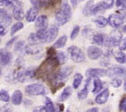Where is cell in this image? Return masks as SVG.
Segmentation results:
<instances>
[{
  "label": "cell",
  "instance_id": "cell-1",
  "mask_svg": "<svg viewBox=\"0 0 126 112\" xmlns=\"http://www.w3.org/2000/svg\"><path fill=\"white\" fill-rule=\"evenodd\" d=\"M59 65L57 56L47 57V59L35 70L34 78L50 82L53 80Z\"/></svg>",
  "mask_w": 126,
  "mask_h": 112
},
{
  "label": "cell",
  "instance_id": "cell-2",
  "mask_svg": "<svg viewBox=\"0 0 126 112\" xmlns=\"http://www.w3.org/2000/svg\"><path fill=\"white\" fill-rule=\"evenodd\" d=\"M71 17V7L67 3H64L55 14V21L59 26L66 24Z\"/></svg>",
  "mask_w": 126,
  "mask_h": 112
},
{
  "label": "cell",
  "instance_id": "cell-3",
  "mask_svg": "<svg viewBox=\"0 0 126 112\" xmlns=\"http://www.w3.org/2000/svg\"><path fill=\"white\" fill-rule=\"evenodd\" d=\"M126 22V12H118L116 14H112L109 16L108 23L113 28L118 29Z\"/></svg>",
  "mask_w": 126,
  "mask_h": 112
},
{
  "label": "cell",
  "instance_id": "cell-4",
  "mask_svg": "<svg viewBox=\"0 0 126 112\" xmlns=\"http://www.w3.org/2000/svg\"><path fill=\"white\" fill-rule=\"evenodd\" d=\"M73 72V68L71 66H65L63 68L60 69L57 71L55 75L53 78V80L51 82H64L68 79V78L71 75V73Z\"/></svg>",
  "mask_w": 126,
  "mask_h": 112
},
{
  "label": "cell",
  "instance_id": "cell-5",
  "mask_svg": "<svg viewBox=\"0 0 126 112\" xmlns=\"http://www.w3.org/2000/svg\"><path fill=\"white\" fill-rule=\"evenodd\" d=\"M68 54L71 60L76 63H82L85 60L86 55L82 50L76 46H71L68 48Z\"/></svg>",
  "mask_w": 126,
  "mask_h": 112
},
{
  "label": "cell",
  "instance_id": "cell-6",
  "mask_svg": "<svg viewBox=\"0 0 126 112\" xmlns=\"http://www.w3.org/2000/svg\"><path fill=\"white\" fill-rule=\"evenodd\" d=\"M25 92L32 96H44L46 94V89L41 84H32L25 87Z\"/></svg>",
  "mask_w": 126,
  "mask_h": 112
},
{
  "label": "cell",
  "instance_id": "cell-7",
  "mask_svg": "<svg viewBox=\"0 0 126 112\" xmlns=\"http://www.w3.org/2000/svg\"><path fill=\"white\" fill-rule=\"evenodd\" d=\"M107 75L111 78H118L126 75V69L119 66H114L107 70Z\"/></svg>",
  "mask_w": 126,
  "mask_h": 112
},
{
  "label": "cell",
  "instance_id": "cell-8",
  "mask_svg": "<svg viewBox=\"0 0 126 112\" xmlns=\"http://www.w3.org/2000/svg\"><path fill=\"white\" fill-rule=\"evenodd\" d=\"M59 33L58 27L53 25L47 30L46 32V40L45 43H51L55 40Z\"/></svg>",
  "mask_w": 126,
  "mask_h": 112
},
{
  "label": "cell",
  "instance_id": "cell-9",
  "mask_svg": "<svg viewBox=\"0 0 126 112\" xmlns=\"http://www.w3.org/2000/svg\"><path fill=\"white\" fill-rule=\"evenodd\" d=\"M87 54L88 57L91 60H96L101 57L102 55V50L95 46H91L88 47L87 50Z\"/></svg>",
  "mask_w": 126,
  "mask_h": 112
},
{
  "label": "cell",
  "instance_id": "cell-10",
  "mask_svg": "<svg viewBox=\"0 0 126 112\" xmlns=\"http://www.w3.org/2000/svg\"><path fill=\"white\" fill-rule=\"evenodd\" d=\"M110 37L111 47H116L119 45L122 39V33L119 30H114L111 32Z\"/></svg>",
  "mask_w": 126,
  "mask_h": 112
},
{
  "label": "cell",
  "instance_id": "cell-11",
  "mask_svg": "<svg viewBox=\"0 0 126 112\" xmlns=\"http://www.w3.org/2000/svg\"><path fill=\"white\" fill-rule=\"evenodd\" d=\"M86 75L88 77H100L107 75V70L104 69L90 68L86 72Z\"/></svg>",
  "mask_w": 126,
  "mask_h": 112
},
{
  "label": "cell",
  "instance_id": "cell-12",
  "mask_svg": "<svg viewBox=\"0 0 126 112\" xmlns=\"http://www.w3.org/2000/svg\"><path fill=\"white\" fill-rule=\"evenodd\" d=\"M12 55L6 49H0V65L5 66L11 61Z\"/></svg>",
  "mask_w": 126,
  "mask_h": 112
},
{
  "label": "cell",
  "instance_id": "cell-13",
  "mask_svg": "<svg viewBox=\"0 0 126 112\" xmlns=\"http://www.w3.org/2000/svg\"><path fill=\"white\" fill-rule=\"evenodd\" d=\"M43 50V47L40 44H29L28 45L25 46V52L29 55H35L39 54Z\"/></svg>",
  "mask_w": 126,
  "mask_h": 112
},
{
  "label": "cell",
  "instance_id": "cell-14",
  "mask_svg": "<svg viewBox=\"0 0 126 112\" xmlns=\"http://www.w3.org/2000/svg\"><path fill=\"white\" fill-rule=\"evenodd\" d=\"M61 0H42L41 7H43L45 9H53L57 6L61 5Z\"/></svg>",
  "mask_w": 126,
  "mask_h": 112
},
{
  "label": "cell",
  "instance_id": "cell-15",
  "mask_svg": "<svg viewBox=\"0 0 126 112\" xmlns=\"http://www.w3.org/2000/svg\"><path fill=\"white\" fill-rule=\"evenodd\" d=\"M48 25V19L47 16L42 15L37 17L35 21V28L39 29H47Z\"/></svg>",
  "mask_w": 126,
  "mask_h": 112
},
{
  "label": "cell",
  "instance_id": "cell-16",
  "mask_svg": "<svg viewBox=\"0 0 126 112\" xmlns=\"http://www.w3.org/2000/svg\"><path fill=\"white\" fill-rule=\"evenodd\" d=\"M110 96V91L108 88L105 89L104 90L96 96L95 98V102L98 104H104L108 101Z\"/></svg>",
  "mask_w": 126,
  "mask_h": 112
},
{
  "label": "cell",
  "instance_id": "cell-17",
  "mask_svg": "<svg viewBox=\"0 0 126 112\" xmlns=\"http://www.w3.org/2000/svg\"><path fill=\"white\" fill-rule=\"evenodd\" d=\"M91 77H88V79H87L86 81V83H85L84 87L82 90L80 91L78 93V98L80 100H83V99H85L88 97V92H89V87H90V82H91Z\"/></svg>",
  "mask_w": 126,
  "mask_h": 112
},
{
  "label": "cell",
  "instance_id": "cell-18",
  "mask_svg": "<svg viewBox=\"0 0 126 112\" xmlns=\"http://www.w3.org/2000/svg\"><path fill=\"white\" fill-rule=\"evenodd\" d=\"M0 19L7 25H10L12 21V16L4 8H0Z\"/></svg>",
  "mask_w": 126,
  "mask_h": 112
},
{
  "label": "cell",
  "instance_id": "cell-19",
  "mask_svg": "<svg viewBox=\"0 0 126 112\" xmlns=\"http://www.w3.org/2000/svg\"><path fill=\"white\" fill-rule=\"evenodd\" d=\"M37 14H38V8L35 7H32L28 10L27 15H26L27 21L29 23L34 21L36 19Z\"/></svg>",
  "mask_w": 126,
  "mask_h": 112
},
{
  "label": "cell",
  "instance_id": "cell-20",
  "mask_svg": "<svg viewBox=\"0 0 126 112\" xmlns=\"http://www.w3.org/2000/svg\"><path fill=\"white\" fill-rule=\"evenodd\" d=\"M23 100V94L20 90H16L12 96V102L14 105L18 106L21 104Z\"/></svg>",
  "mask_w": 126,
  "mask_h": 112
},
{
  "label": "cell",
  "instance_id": "cell-21",
  "mask_svg": "<svg viewBox=\"0 0 126 112\" xmlns=\"http://www.w3.org/2000/svg\"><path fill=\"white\" fill-rule=\"evenodd\" d=\"M72 94V88L70 86H67L64 89L63 92L61 94V96L59 97L58 100L60 102H64L71 96Z\"/></svg>",
  "mask_w": 126,
  "mask_h": 112
},
{
  "label": "cell",
  "instance_id": "cell-22",
  "mask_svg": "<svg viewBox=\"0 0 126 112\" xmlns=\"http://www.w3.org/2000/svg\"><path fill=\"white\" fill-rule=\"evenodd\" d=\"M13 17L16 20L21 21L23 19L25 13L21 7H17L14 8Z\"/></svg>",
  "mask_w": 126,
  "mask_h": 112
},
{
  "label": "cell",
  "instance_id": "cell-23",
  "mask_svg": "<svg viewBox=\"0 0 126 112\" xmlns=\"http://www.w3.org/2000/svg\"><path fill=\"white\" fill-rule=\"evenodd\" d=\"M93 83H94V88H93V90H92V93L94 94H98V92L102 89V82L100 80V79H99V77H95Z\"/></svg>",
  "mask_w": 126,
  "mask_h": 112
},
{
  "label": "cell",
  "instance_id": "cell-24",
  "mask_svg": "<svg viewBox=\"0 0 126 112\" xmlns=\"http://www.w3.org/2000/svg\"><path fill=\"white\" fill-rule=\"evenodd\" d=\"M114 58L118 63L124 64L126 63V55L122 51H116L114 53Z\"/></svg>",
  "mask_w": 126,
  "mask_h": 112
},
{
  "label": "cell",
  "instance_id": "cell-25",
  "mask_svg": "<svg viewBox=\"0 0 126 112\" xmlns=\"http://www.w3.org/2000/svg\"><path fill=\"white\" fill-rule=\"evenodd\" d=\"M67 39H68V37L66 35H63L53 44V47L55 48H62L66 45Z\"/></svg>",
  "mask_w": 126,
  "mask_h": 112
},
{
  "label": "cell",
  "instance_id": "cell-26",
  "mask_svg": "<svg viewBox=\"0 0 126 112\" xmlns=\"http://www.w3.org/2000/svg\"><path fill=\"white\" fill-rule=\"evenodd\" d=\"M4 5L14 8L17 7H21V2L20 0H4Z\"/></svg>",
  "mask_w": 126,
  "mask_h": 112
},
{
  "label": "cell",
  "instance_id": "cell-27",
  "mask_svg": "<svg viewBox=\"0 0 126 112\" xmlns=\"http://www.w3.org/2000/svg\"><path fill=\"white\" fill-rule=\"evenodd\" d=\"M94 22L96 26L100 28H104L108 25V20L106 17L103 16H99L94 20Z\"/></svg>",
  "mask_w": 126,
  "mask_h": 112
},
{
  "label": "cell",
  "instance_id": "cell-28",
  "mask_svg": "<svg viewBox=\"0 0 126 112\" xmlns=\"http://www.w3.org/2000/svg\"><path fill=\"white\" fill-rule=\"evenodd\" d=\"M83 79V76L80 74H76L74 75V79L73 82V87L74 89H77L80 85Z\"/></svg>",
  "mask_w": 126,
  "mask_h": 112
},
{
  "label": "cell",
  "instance_id": "cell-29",
  "mask_svg": "<svg viewBox=\"0 0 126 112\" xmlns=\"http://www.w3.org/2000/svg\"><path fill=\"white\" fill-rule=\"evenodd\" d=\"M45 109L46 112H55V109L53 102L51 101V99L49 97H47L45 99Z\"/></svg>",
  "mask_w": 126,
  "mask_h": 112
},
{
  "label": "cell",
  "instance_id": "cell-30",
  "mask_svg": "<svg viewBox=\"0 0 126 112\" xmlns=\"http://www.w3.org/2000/svg\"><path fill=\"white\" fill-rule=\"evenodd\" d=\"M93 4H94V1L93 0H89L86 3L82 10V13L85 16H88L90 15V10H91V7L93 6Z\"/></svg>",
  "mask_w": 126,
  "mask_h": 112
},
{
  "label": "cell",
  "instance_id": "cell-31",
  "mask_svg": "<svg viewBox=\"0 0 126 112\" xmlns=\"http://www.w3.org/2000/svg\"><path fill=\"white\" fill-rule=\"evenodd\" d=\"M24 25L22 22H17L16 23H15L13 25L11 28V30H10V35L13 36L17 32H18L19 30H21L23 29Z\"/></svg>",
  "mask_w": 126,
  "mask_h": 112
},
{
  "label": "cell",
  "instance_id": "cell-32",
  "mask_svg": "<svg viewBox=\"0 0 126 112\" xmlns=\"http://www.w3.org/2000/svg\"><path fill=\"white\" fill-rule=\"evenodd\" d=\"M51 91L52 94H55V92L57 90H59V89L62 88L64 86V82H51Z\"/></svg>",
  "mask_w": 126,
  "mask_h": 112
},
{
  "label": "cell",
  "instance_id": "cell-33",
  "mask_svg": "<svg viewBox=\"0 0 126 112\" xmlns=\"http://www.w3.org/2000/svg\"><path fill=\"white\" fill-rule=\"evenodd\" d=\"M57 58L58 59L60 64H64L67 61V59H68L66 54L64 52H62V51L57 52Z\"/></svg>",
  "mask_w": 126,
  "mask_h": 112
},
{
  "label": "cell",
  "instance_id": "cell-34",
  "mask_svg": "<svg viewBox=\"0 0 126 112\" xmlns=\"http://www.w3.org/2000/svg\"><path fill=\"white\" fill-rule=\"evenodd\" d=\"M102 10H104V9H103L100 2L95 4V5L93 4V6L91 7V10H90V15H95Z\"/></svg>",
  "mask_w": 126,
  "mask_h": 112
},
{
  "label": "cell",
  "instance_id": "cell-35",
  "mask_svg": "<svg viewBox=\"0 0 126 112\" xmlns=\"http://www.w3.org/2000/svg\"><path fill=\"white\" fill-rule=\"evenodd\" d=\"M82 35L84 38L89 39L93 37V35H94V32L90 28H85L84 29H83L82 32Z\"/></svg>",
  "mask_w": 126,
  "mask_h": 112
},
{
  "label": "cell",
  "instance_id": "cell-36",
  "mask_svg": "<svg viewBox=\"0 0 126 112\" xmlns=\"http://www.w3.org/2000/svg\"><path fill=\"white\" fill-rule=\"evenodd\" d=\"M104 10L105 9H110L112 8L114 5V0H103L100 2Z\"/></svg>",
  "mask_w": 126,
  "mask_h": 112
},
{
  "label": "cell",
  "instance_id": "cell-37",
  "mask_svg": "<svg viewBox=\"0 0 126 112\" xmlns=\"http://www.w3.org/2000/svg\"><path fill=\"white\" fill-rule=\"evenodd\" d=\"M10 100V96L8 92L5 90H0V100L3 102H7Z\"/></svg>",
  "mask_w": 126,
  "mask_h": 112
},
{
  "label": "cell",
  "instance_id": "cell-38",
  "mask_svg": "<svg viewBox=\"0 0 126 112\" xmlns=\"http://www.w3.org/2000/svg\"><path fill=\"white\" fill-rule=\"evenodd\" d=\"M25 43L24 41H19L16 42L14 45V50L16 52H21L25 50Z\"/></svg>",
  "mask_w": 126,
  "mask_h": 112
},
{
  "label": "cell",
  "instance_id": "cell-39",
  "mask_svg": "<svg viewBox=\"0 0 126 112\" xmlns=\"http://www.w3.org/2000/svg\"><path fill=\"white\" fill-rule=\"evenodd\" d=\"M28 40L29 44H39L40 43L38 38L37 37L36 34L34 33H30L29 37H28Z\"/></svg>",
  "mask_w": 126,
  "mask_h": 112
},
{
  "label": "cell",
  "instance_id": "cell-40",
  "mask_svg": "<svg viewBox=\"0 0 126 112\" xmlns=\"http://www.w3.org/2000/svg\"><path fill=\"white\" fill-rule=\"evenodd\" d=\"M80 32V27L78 25H75V27H73V29L70 35V38L71 39H75L77 37V36L79 35V33Z\"/></svg>",
  "mask_w": 126,
  "mask_h": 112
},
{
  "label": "cell",
  "instance_id": "cell-41",
  "mask_svg": "<svg viewBox=\"0 0 126 112\" xmlns=\"http://www.w3.org/2000/svg\"><path fill=\"white\" fill-rule=\"evenodd\" d=\"M116 6L120 10H126V0H116Z\"/></svg>",
  "mask_w": 126,
  "mask_h": 112
},
{
  "label": "cell",
  "instance_id": "cell-42",
  "mask_svg": "<svg viewBox=\"0 0 126 112\" xmlns=\"http://www.w3.org/2000/svg\"><path fill=\"white\" fill-rule=\"evenodd\" d=\"M122 81L121 79H119L118 78H114L111 81V86L113 87L116 88H119L122 85Z\"/></svg>",
  "mask_w": 126,
  "mask_h": 112
},
{
  "label": "cell",
  "instance_id": "cell-43",
  "mask_svg": "<svg viewBox=\"0 0 126 112\" xmlns=\"http://www.w3.org/2000/svg\"><path fill=\"white\" fill-rule=\"evenodd\" d=\"M120 110L122 112H126V96L121 99L119 104Z\"/></svg>",
  "mask_w": 126,
  "mask_h": 112
},
{
  "label": "cell",
  "instance_id": "cell-44",
  "mask_svg": "<svg viewBox=\"0 0 126 112\" xmlns=\"http://www.w3.org/2000/svg\"><path fill=\"white\" fill-rule=\"evenodd\" d=\"M47 57H55L57 56V52L55 50V48L50 47L47 50Z\"/></svg>",
  "mask_w": 126,
  "mask_h": 112
},
{
  "label": "cell",
  "instance_id": "cell-45",
  "mask_svg": "<svg viewBox=\"0 0 126 112\" xmlns=\"http://www.w3.org/2000/svg\"><path fill=\"white\" fill-rule=\"evenodd\" d=\"M119 49L121 51L126 50V37L122 39L119 44Z\"/></svg>",
  "mask_w": 126,
  "mask_h": 112
},
{
  "label": "cell",
  "instance_id": "cell-46",
  "mask_svg": "<svg viewBox=\"0 0 126 112\" xmlns=\"http://www.w3.org/2000/svg\"><path fill=\"white\" fill-rule=\"evenodd\" d=\"M7 33V30L6 29V27H5V25H3V23L0 22V35L3 36L6 33Z\"/></svg>",
  "mask_w": 126,
  "mask_h": 112
},
{
  "label": "cell",
  "instance_id": "cell-47",
  "mask_svg": "<svg viewBox=\"0 0 126 112\" xmlns=\"http://www.w3.org/2000/svg\"><path fill=\"white\" fill-rule=\"evenodd\" d=\"M42 0H30V3L32 5H33V7L39 8H41V5Z\"/></svg>",
  "mask_w": 126,
  "mask_h": 112
},
{
  "label": "cell",
  "instance_id": "cell-48",
  "mask_svg": "<svg viewBox=\"0 0 126 112\" xmlns=\"http://www.w3.org/2000/svg\"><path fill=\"white\" fill-rule=\"evenodd\" d=\"M17 37H18L17 36V37H12V38L10 40H9L8 42H7V44H6V47H11V46H12V45L14 44V43H15L17 39Z\"/></svg>",
  "mask_w": 126,
  "mask_h": 112
},
{
  "label": "cell",
  "instance_id": "cell-49",
  "mask_svg": "<svg viewBox=\"0 0 126 112\" xmlns=\"http://www.w3.org/2000/svg\"><path fill=\"white\" fill-rule=\"evenodd\" d=\"M33 112H46V109L45 106H38L33 109Z\"/></svg>",
  "mask_w": 126,
  "mask_h": 112
},
{
  "label": "cell",
  "instance_id": "cell-50",
  "mask_svg": "<svg viewBox=\"0 0 126 112\" xmlns=\"http://www.w3.org/2000/svg\"><path fill=\"white\" fill-rule=\"evenodd\" d=\"M3 109L5 110L4 111H5V112H9V111H11L10 110H11V107H10V106L8 104H5V106H3Z\"/></svg>",
  "mask_w": 126,
  "mask_h": 112
},
{
  "label": "cell",
  "instance_id": "cell-51",
  "mask_svg": "<svg viewBox=\"0 0 126 112\" xmlns=\"http://www.w3.org/2000/svg\"><path fill=\"white\" fill-rule=\"evenodd\" d=\"M71 5H73V7H76L77 3H78V0H70Z\"/></svg>",
  "mask_w": 126,
  "mask_h": 112
},
{
  "label": "cell",
  "instance_id": "cell-52",
  "mask_svg": "<svg viewBox=\"0 0 126 112\" xmlns=\"http://www.w3.org/2000/svg\"><path fill=\"white\" fill-rule=\"evenodd\" d=\"M98 111V108H92L91 109H89L87 110L88 112H97Z\"/></svg>",
  "mask_w": 126,
  "mask_h": 112
},
{
  "label": "cell",
  "instance_id": "cell-53",
  "mask_svg": "<svg viewBox=\"0 0 126 112\" xmlns=\"http://www.w3.org/2000/svg\"><path fill=\"white\" fill-rule=\"evenodd\" d=\"M59 106V112H63L64 110V106L62 104H58Z\"/></svg>",
  "mask_w": 126,
  "mask_h": 112
},
{
  "label": "cell",
  "instance_id": "cell-54",
  "mask_svg": "<svg viewBox=\"0 0 126 112\" xmlns=\"http://www.w3.org/2000/svg\"><path fill=\"white\" fill-rule=\"evenodd\" d=\"M4 5V0H0V7Z\"/></svg>",
  "mask_w": 126,
  "mask_h": 112
},
{
  "label": "cell",
  "instance_id": "cell-55",
  "mask_svg": "<svg viewBox=\"0 0 126 112\" xmlns=\"http://www.w3.org/2000/svg\"><path fill=\"white\" fill-rule=\"evenodd\" d=\"M124 90L126 92V79H125L124 81Z\"/></svg>",
  "mask_w": 126,
  "mask_h": 112
},
{
  "label": "cell",
  "instance_id": "cell-56",
  "mask_svg": "<svg viewBox=\"0 0 126 112\" xmlns=\"http://www.w3.org/2000/svg\"><path fill=\"white\" fill-rule=\"evenodd\" d=\"M123 31L125 32H126V25H124V27H123Z\"/></svg>",
  "mask_w": 126,
  "mask_h": 112
},
{
  "label": "cell",
  "instance_id": "cell-57",
  "mask_svg": "<svg viewBox=\"0 0 126 112\" xmlns=\"http://www.w3.org/2000/svg\"><path fill=\"white\" fill-rule=\"evenodd\" d=\"M1 39L0 38V44H1Z\"/></svg>",
  "mask_w": 126,
  "mask_h": 112
},
{
  "label": "cell",
  "instance_id": "cell-58",
  "mask_svg": "<svg viewBox=\"0 0 126 112\" xmlns=\"http://www.w3.org/2000/svg\"><path fill=\"white\" fill-rule=\"evenodd\" d=\"M1 74V69H0V75Z\"/></svg>",
  "mask_w": 126,
  "mask_h": 112
},
{
  "label": "cell",
  "instance_id": "cell-59",
  "mask_svg": "<svg viewBox=\"0 0 126 112\" xmlns=\"http://www.w3.org/2000/svg\"><path fill=\"white\" fill-rule=\"evenodd\" d=\"M0 110H1V108H0Z\"/></svg>",
  "mask_w": 126,
  "mask_h": 112
},
{
  "label": "cell",
  "instance_id": "cell-60",
  "mask_svg": "<svg viewBox=\"0 0 126 112\" xmlns=\"http://www.w3.org/2000/svg\"><path fill=\"white\" fill-rule=\"evenodd\" d=\"M82 1H84V0H82Z\"/></svg>",
  "mask_w": 126,
  "mask_h": 112
}]
</instances>
